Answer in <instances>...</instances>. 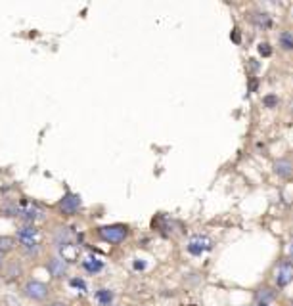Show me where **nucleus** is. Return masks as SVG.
<instances>
[{
    "label": "nucleus",
    "mask_w": 293,
    "mask_h": 306,
    "mask_svg": "<svg viewBox=\"0 0 293 306\" xmlns=\"http://www.w3.org/2000/svg\"><path fill=\"white\" fill-rule=\"evenodd\" d=\"M259 54L260 56H264V58H268V56L272 54V48H270L266 42H262V44L259 46Z\"/></svg>",
    "instance_id": "19"
},
{
    "label": "nucleus",
    "mask_w": 293,
    "mask_h": 306,
    "mask_svg": "<svg viewBox=\"0 0 293 306\" xmlns=\"http://www.w3.org/2000/svg\"><path fill=\"white\" fill-rule=\"evenodd\" d=\"M276 299V293L268 287H260L257 291V303H262V305H270V301Z\"/></svg>",
    "instance_id": "14"
},
{
    "label": "nucleus",
    "mask_w": 293,
    "mask_h": 306,
    "mask_svg": "<svg viewBox=\"0 0 293 306\" xmlns=\"http://www.w3.org/2000/svg\"><path fill=\"white\" fill-rule=\"evenodd\" d=\"M96 301L102 306H109L113 303V291L111 289H100V291H96Z\"/></svg>",
    "instance_id": "15"
},
{
    "label": "nucleus",
    "mask_w": 293,
    "mask_h": 306,
    "mask_svg": "<svg viewBox=\"0 0 293 306\" xmlns=\"http://www.w3.org/2000/svg\"><path fill=\"white\" fill-rule=\"evenodd\" d=\"M83 201H81V195L79 193H73V191H67L64 193V197L58 201V211L65 216H73V214L79 213Z\"/></svg>",
    "instance_id": "4"
},
{
    "label": "nucleus",
    "mask_w": 293,
    "mask_h": 306,
    "mask_svg": "<svg viewBox=\"0 0 293 306\" xmlns=\"http://www.w3.org/2000/svg\"><path fill=\"white\" fill-rule=\"evenodd\" d=\"M259 306H268V305H262V303H259Z\"/></svg>",
    "instance_id": "25"
},
{
    "label": "nucleus",
    "mask_w": 293,
    "mask_h": 306,
    "mask_svg": "<svg viewBox=\"0 0 293 306\" xmlns=\"http://www.w3.org/2000/svg\"><path fill=\"white\" fill-rule=\"evenodd\" d=\"M69 283H71V287H75V289H79V291H86V283H85L83 277H71Z\"/></svg>",
    "instance_id": "18"
},
{
    "label": "nucleus",
    "mask_w": 293,
    "mask_h": 306,
    "mask_svg": "<svg viewBox=\"0 0 293 306\" xmlns=\"http://www.w3.org/2000/svg\"><path fill=\"white\" fill-rule=\"evenodd\" d=\"M83 268L88 272V274H98L103 270V260H100L98 256H88L83 260Z\"/></svg>",
    "instance_id": "12"
},
{
    "label": "nucleus",
    "mask_w": 293,
    "mask_h": 306,
    "mask_svg": "<svg viewBox=\"0 0 293 306\" xmlns=\"http://www.w3.org/2000/svg\"><path fill=\"white\" fill-rule=\"evenodd\" d=\"M23 295L33 303H44L50 297V287L40 279H29L23 285Z\"/></svg>",
    "instance_id": "3"
},
{
    "label": "nucleus",
    "mask_w": 293,
    "mask_h": 306,
    "mask_svg": "<svg viewBox=\"0 0 293 306\" xmlns=\"http://www.w3.org/2000/svg\"><path fill=\"white\" fill-rule=\"evenodd\" d=\"M290 255H292V258H293V243H292V247H290Z\"/></svg>",
    "instance_id": "24"
},
{
    "label": "nucleus",
    "mask_w": 293,
    "mask_h": 306,
    "mask_svg": "<svg viewBox=\"0 0 293 306\" xmlns=\"http://www.w3.org/2000/svg\"><path fill=\"white\" fill-rule=\"evenodd\" d=\"M19 218H23L25 224H34L44 218V211L34 203H25L23 207H19Z\"/></svg>",
    "instance_id": "7"
},
{
    "label": "nucleus",
    "mask_w": 293,
    "mask_h": 306,
    "mask_svg": "<svg viewBox=\"0 0 293 306\" xmlns=\"http://www.w3.org/2000/svg\"><path fill=\"white\" fill-rule=\"evenodd\" d=\"M253 23L260 29H270L272 27V17L268 14H255L253 16Z\"/></svg>",
    "instance_id": "16"
},
{
    "label": "nucleus",
    "mask_w": 293,
    "mask_h": 306,
    "mask_svg": "<svg viewBox=\"0 0 293 306\" xmlns=\"http://www.w3.org/2000/svg\"><path fill=\"white\" fill-rule=\"evenodd\" d=\"M4 262H6V260H4V255H0V270H2V266H4Z\"/></svg>",
    "instance_id": "23"
},
{
    "label": "nucleus",
    "mask_w": 293,
    "mask_h": 306,
    "mask_svg": "<svg viewBox=\"0 0 293 306\" xmlns=\"http://www.w3.org/2000/svg\"><path fill=\"white\" fill-rule=\"evenodd\" d=\"M292 109H293V107H292Z\"/></svg>",
    "instance_id": "26"
},
{
    "label": "nucleus",
    "mask_w": 293,
    "mask_h": 306,
    "mask_svg": "<svg viewBox=\"0 0 293 306\" xmlns=\"http://www.w3.org/2000/svg\"><path fill=\"white\" fill-rule=\"evenodd\" d=\"M46 306H69V305L64 303V301H52V303H48Z\"/></svg>",
    "instance_id": "21"
},
{
    "label": "nucleus",
    "mask_w": 293,
    "mask_h": 306,
    "mask_svg": "<svg viewBox=\"0 0 293 306\" xmlns=\"http://www.w3.org/2000/svg\"><path fill=\"white\" fill-rule=\"evenodd\" d=\"M98 238L105 243L117 245L123 243L129 238V226L125 224H109V226H102L98 228Z\"/></svg>",
    "instance_id": "2"
},
{
    "label": "nucleus",
    "mask_w": 293,
    "mask_h": 306,
    "mask_svg": "<svg viewBox=\"0 0 293 306\" xmlns=\"http://www.w3.org/2000/svg\"><path fill=\"white\" fill-rule=\"evenodd\" d=\"M2 274H4V277L8 281L19 279L23 275V264H21V260H16V258L14 260H6L4 266H2Z\"/></svg>",
    "instance_id": "9"
},
{
    "label": "nucleus",
    "mask_w": 293,
    "mask_h": 306,
    "mask_svg": "<svg viewBox=\"0 0 293 306\" xmlns=\"http://www.w3.org/2000/svg\"><path fill=\"white\" fill-rule=\"evenodd\" d=\"M278 42L282 46V50H293V33L290 31H282L278 36Z\"/></svg>",
    "instance_id": "17"
},
{
    "label": "nucleus",
    "mask_w": 293,
    "mask_h": 306,
    "mask_svg": "<svg viewBox=\"0 0 293 306\" xmlns=\"http://www.w3.org/2000/svg\"><path fill=\"white\" fill-rule=\"evenodd\" d=\"M71 243H73V234H71V230H69V228H58L56 234H54V245L64 251L67 247H71Z\"/></svg>",
    "instance_id": "11"
},
{
    "label": "nucleus",
    "mask_w": 293,
    "mask_h": 306,
    "mask_svg": "<svg viewBox=\"0 0 293 306\" xmlns=\"http://www.w3.org/2000/svg\"><path fill=\"white\" fill-rule=\"evenodd\" d=\"M38 228L34 224H23L21 228H17V245L21 247V251L27 256H36L40 251V241H38Z\"/></svg>",
    "instance_id": "1"
},
{
    "label": "nucleus",
    "mask_w": 293,
    "mask_h": 306,
    "mask_svg": "<svg viewBox=\"0 0 293 306\" xmlns=\"http://www.w3.org/2000/svg\"><path fill=\"white\" fill-rule=\"evenodd\" d=\"M276 102H278V98H276V96H266V98H264V105H266V107L276 105Z\"/></svg>",
    "instance_id": "20"
},
{
    "label": "nucleus",
    "mask_w": 293,
    "mask_h": 306,
    "mask_svg": "<svg viewBox=\"0 0 293 306\" xmlns=\"http://www.w3.org/2000/svg\"><path fill=\"white\" fill-rule=\"evenodd\" d=\"M186 249H188L190 255L199 256V255H203V253H207V251L213 249V241H211L207 236H194V238L188 241Z\"/></svg>",
    "instance_id": "5"
},
{
    "label": "nucleus",
    "mask_w": 293,
    "mask_h": 306,
    "mask_svg": "<svg viewBox=\"0 0 293 306\" xmlns=\"http://www.w3.org/2000/svg\"><path fill=\"white\" fill-rule=\"evenodd\" d=\"M274 172L284 178V180H290L293 176V161L288 159V157H282L278 161H274Z\"/></svg>",
    "instance_id": "10"
},
{
    "label": "nucleus",
    "mask_w": 293,
    "mask_h": 306,
    "mask_svg": "<svg viewBox=\"0 0 293 306\" xmlns=\"http://www.w3.org/2000/svg\"><path fill=\"white\" fill-rule=\"evenodd\" d=\"M144 266H146V264H144V262H136V264H134V268H136V270H142V268H144Z\"/></svg>",
    "instance_id": "22"
},
{
    "label": "nucleus",
    "mask_w": 293,
    "mask_h": 306,
    "mask_svg": "<svg viewBox=\"0 0 293 306\" xmlns=\"http://www.w3.org/2000/svg\"><path fill=\"white\" fill-rule=\"evenodd\" d=\"M293 281V262L290 260H282L278 264V270H276V285L280 289L288 287Z\"/></svg>",
    "instance_id": "6"
},
{
    "label": "nucleus",
    "mask_w": 293,
    "mask_h": 306,
    "mask_svg": "<svg viewBox=\"0 0 293 306\" xmlns=\"http://www.w3.org/2000/svg\"><path fill=\"white\" fill-rule=\"evenodd\" d=\"M46 272L52 275L54 279H60L67 274V260L64 256H52L46 262Z\"/></svg>",
    "instance_id": "8"
},
{
    "label": "nucleus",
    "mask_w": 293,
    "mask_h": 306,
    "mask_svg": "<svg viewBox=\"0 0 293 306\" xmlns=\"http://www.w3.org/2000/svg\"><path fill=\"white\" fill-rule=\"evenodd\" d=\"M16 247H17V239L16 238H12V236H0V255L12 253Z\"/></svg>",
    "instance_id": "13"
}]
</instances>
